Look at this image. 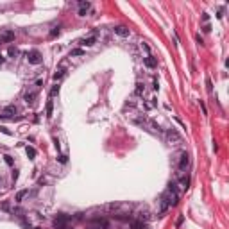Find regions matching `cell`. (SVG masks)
Wrapping results in <instances>:
<instances>
[{
	"instance_id": "obj_14",
	"label": "cell",
	"mask_w": 229,
	"mask_h": 229,
	"mask_svg": "<svg viewBox=\"0 0 229 229\" xmlns=\"http://www.w3.org/2000/svg\"><path fill=\"white\" fill-rule=\"evenodd\" d=\"M147 226L143 224V222H140V220H132L131 222V229H145Z\"/></svg>"
},
{
	"instance_id": "obj_34",
	"label": "cell",
	"mask_w": 229,
	"mask_h": 229,
	"mask_svg": "<svg viewBox=\"0 0 229 229\" xmlns=\"http://www.w3.org/2000/svg\"><path fill=\"white\" fill-rule=\"evenodd\" d=\"M34 229H39V227H34Z\"/></svg>"
},
{
	"instance_id": "obj_22",
	"label": "cell",
	"mask_w": 229,
	"mask_h": 229,
	"mask_svg": "<svg viewBox=\"0 0 229 229\" xmlns=\"http://www.w3.org/2000/svg\"><path fill=\"white\" fill-rule=\"evenodd\" d=\"M57 93H59V86H54V88L50 90V99H52V97H56Z\"/></svg>"
},
{
	"instance_id": "obj_3",
	"label": "cell",
	"mask_w": 229,
	"mask_h": 229,
	"mask_svg": "<svg viewBox=\"0 0 229 229\" xmlns=\"http://www.w3.org/2000/svg\"><path fill=\"white\" fill-rule=\"evenodd\" d=\"M68 220H70V217H66V215H57V217H56V220H54V226H56V229L66 227Z\"/></svg>"
},
{
	"instance_id": "obj_28",
	"label": "cell",
	"mask_w": 229,
	"mask_h": 229,
	"mask_svg": "<svg viewBox=\"0 0 229 229\" xmlns=\"http://www.w3.org/2000/svg\"><path fill=\"white\" fill-rule=\"evenodd\" d=\"M0 131H2L4 134H11V131L7 129V127H0Z\"/></svg>"
},
{
	"instance_id": "obj_11",
	"label": "cell",
	"mask_w": 229,
	"mask_h": 229,
	"mask_svg": "<svg viewBox=\"0 0 229 229\" xmlns=\"http://www.w3.org/2000/svg\"><path fill=\"white\" fill-rule=\"evenodd\" d=\"M114 34H118V36H122V38H127V36H129V29H125V27H122V25H120V27H114Z\"/></svg>"
},
{
	"instance_id": "obj_12",
	"label": "cell",
	"mask_w": 229,
	"mask_h": 229,
	"mask_svg": "<svg viewBox=\"0 0 229 229\" xmlns=\"http://www.w3.org/2000/svg\"><path fill=\"white\" fill-rule=\"evenodd\" d=\"M118 208H120V202H111V204H106V206H104V210H106V211L114 213V211L118 210Z\"/></svg>"
},
{
	"instance_id": "obj_10",
	"label": "cell",
	"mask_w": 229,
	"mask_h": 229,
	"mask_svg": "<svg viewBox=\"0 0 229 229\" xmlns=\"http://www.w3.org/2000/svg\"><path fill=\"white\" fill-rule=\"evenodd\" d=\"M90 7H91L90 2H79V16H86V13H88Z\"/></svg>"
},
{
	"instance_id": "obj_32",
	"label": "cell",
	"mask_w": 229,
	"mask_h": 229,
	"mask_svg": "<svg viewBox=\"0 0 229 229\" xmlns=\"http://www.w3.org/2000/svg\"><path fill=\"white\" fill-rule=\"evenodd\" d=\"M2 63H4V57H2V56H0V65H2Z\"/></svg>"
},
{
	"instance_id": "obj_2",
	"label": "cell",
	"mask_w": 229,
	"mask_h": 229,
	"mask_svg": "<svg viewBox=\"0 0 229 229\" xmlns=\"http://www.w3.org/2000/svg\"><path fill=\"white\" fill-rule=\"evenodd\" d=\"M27 59H29L31 65H39V63L43 61V59H41V54H39L38 50H31L29 54H27Z\"/></svg>"
},
{
	"instance_id": "obj_31",
	"label": "cell",
	"mask_w": 229,
	"mask_h": 229,
	"mask_svg": "<svg viewBox=\"0 0 229 229\" xmlns=\"http://www.w3.org/2000/svg\"><path fill=\"white\" fill-rule=\"evenodd\" d=\"M200 107H202V111H204V114L208 113V109H206V106H204V102H200Z\"/></svg>"
},
{
	"instance_id": "obj_9",
	"label": "cell",
	"mask_w": 229,
	"mask_h": 229,
	"mask_svg": "<svg viewBox=\"0 0 229 229\" xmlns=\"http://www.w3.org/2000/svg\"><path fill=\"white\" fill-rule=\"evenodd\" d=\"M143 65L147 66V68H150V70H154L158 66V61H156V57H152V56H149V57H145L143 59Z\"/></svg>"
},
{
	"instance_id": "obj_25",
	"label": "cell",
	"mask_w": 229,
	"mask_h": 229,
	"mask_svg": "<svg viewBox=\"0 0 229 229\" xmlns=\"http://www.w3.org/2000/svg\"><path fill=\"white\" fill-rule=\"evenodd\" d=\"M57 34H59V27H54V29L50 31V36L54 38V36H57Z\"/></svg>"
},
{
	"instance_id": "obj_17",
	"label": "cell",
	"mask_w": 229,
	"mask_h": 229,
	"mask_svg": "<svg viewBox=\"0 0 229 229\" xmlns=\"http://www.w3.org/2000/svg\"><path fill=\"white\" fill-rule=\"evenodd\" d=\"M63 77H65V70L63 68H57L56 73H54V81H61Z\"/></svg>"
},
{
	"instance_id": "obj_6",
	"label": "cell",
	"mask_w": 229,
	"mask_h": 229,
	"mask_svg": "<svg viewBox=\"0 0 229 229\" xmlns=\"http://www.w3.org/2000/svg\"><path fill=\"white\" fill-rule=\"evenodd\" d=\"M95 41H97V32H93L91 36L81 39V45H83V47H91V45H95Z\"/></svg>"
},
{
	"instance_id": "obj_5",
	"label": "cell",
	"mask_w": 229,
	"mask_h": 229,
	"mask_svg": "<svg viewBox=\"0 0 229 229\" xmlns=\"http://www.w3.org/2000/svg\"><path fill=\"white\" fill-rule=\"evenodd\" d=\"M188 165H190V156H188V152H183L179 159V170H186Z\"/></svg>"
},
{
	"instance_id": "obj_20",
	"label": "cell",
	"mask_w": 229,
	"mask_h": 229,
	"mask_svg": "<svg viewBox=\"0 0 229 229\" xmlns=\"http://www.w3.org/2000/svg\"><path fill=\"white\" fill-rule=\"evenodd\" d=\"M181 186H183V190H188V186H190V177H183V179H181Z\"/></svg>"
},
{
	"instance_id": "obj_30",
	"label": "cell",
	"mask_w": 229,
	"mask_h": 229,
	"mask_svg": "<svg viewBox=\"0 0 229 229\" xmlns=\"http://www.w3.org/2000/svg\"><path fill=\"white\" fill-rule=\"evenodd\" d=\"M59 161H61V163H66V156H59Z\"/></svg>"
},
{
	"instance_id": "obj_33",
	"label": "cell",
	"mask_w": 229,
	"mask_h": 229,
	"mask_svg": "<svg viewBox=\"0 0 229 229\" xmlns=\"http://www.w3.org/2000/svg\"><path fill=\"white\" fill-rule=\"evenodd\" d=\"M61 229H70V227H68V226H66V227H61Z\"/></svg>"
},
{
	"instance_id": "obj_23",
	"label": "cell",
	"mask_w": 229,
	"mask_h": 229,
	"mask_svg": "<svg viewBox=\"0 0 229 229\" xmlns=\"http://www.w3.org/2000/svg\"><path fill=\"white\" fill-rule=\"evenodd\" d=\"M206 86H208V91H213V84H211V79H206Z\"/></svg>"
},
{
	"instance_id": "obj_15",
	"label": "cell",
	"mask_w": 229,
	"mask_h": 229,
	"mask_svg": "<svg viewBox=\"0 0 229 229\" xmlns=\"http://www.w3.org/2000/svg\"><path fill=\"white\" fill-rule=\"evenodd\" d=\"M149 218H150V217H149V211H147V210L138 213V220H140V222H147Z\"/></svg>"
},
{
	"instance_id": "obj_8",
	"label": "cell",
	"mask_w": 229,
	"mask_h": 229,
	"mask_svg": "<svg viewBox=\"0 0 229 229\" xmlns=\"http://www.w3.org/2000/svg\"><path fill=\"white\" fill-rule=\"evenodd\" d=\"M23 100L29 106H32V104H34V100H36V91H25L23 93Z\"/></svg>"
},
{
	"instance_id": "obj_29",
	"label": "cell",
	"mask_w": 229,
	"mask_h": 229,
	"mask_svg": "<svg viewBox=\"0 0 229 229\" xmlns=\"http://www.w3.org/2000/svg\"><path fill=\"white\" fill-rule=\"evenodd\" d=\"M183 220H184V217H183V215H181V217L177 218V222H176V226H181V224H183Z\"/></svg>"
},
{
	"instance_id": "obj_19",
	"label": "cell",
	"mask_w": 229,
	"mask_h": 229,
	"mask_svg": "<svg viewBox=\"0 0 229 229\" xmlns=\"http://www.w3.org/2000/svg\"><path fill=\"white\" fill-rule=\"evenodd\" d=\"M27 193H29V190H22V192H18V193H16V202H20V200H23V197H25Z\"/></svg>"
},
{
	"instance_id": "obj_1",
	"label": "cell",
	"mask_w": 229,
	"mask_h": 229,
	"mask_svg": "<svg viewBox=\"0 0 229 229\" xmlns=\"http://www.w3.org/2000/svg\"><path fill=\"white\" fill-rule=\"evenodd\" d=\"M166 140H168V143H172V145H181L183 143V138H181V134L176 129L166 131Z\"/></svg>"
},
{
	"instance_id": "obj_18",
	"label": "cell",
	"mask_w": 229,
	"mask_h": 229,
	"mask_svg": "<svg viewBox=\"0 0 229 229\" xmlns=\"http://www.w3.org/2000/svg\"><path fill=\"white\" fill-rule=\"evenodd\" d=\"M134 93H136L138 97H141V95L145 93V88H143V84H141V83H138V84H136V90H134Z\"/></svg>"
},
{
	"instance_id": "obj_24",
	"label": "cell",
	"mask_w": 229,
	"mask_h": 229,
	"mask_svg": "<svg viewBox=\"0 0 229 229\" xmlns=\"http://www.w3.org/2000/svg\"><path fill=\"white\" fill-rule=\"evenodd\" d=\"M4 159H5V163H7L9 166H13V158H11V156H7V154H5V156H4Z\"/></svg>"
},
{
	"instance_id": "obj_27",
	"label": "cell",
	"mask_w": 229,
	"mask_h": 229,
	"mask_svg": "<svg viewBox=\"0 0 229 229\" xmlns=\"http://www.w3.org/2000/svg\"><path fill=\"white\" fill-rule=\"evenodd\" d=\"M202 31H204V32H210V31H211V25H210V23H204Z\"/></svg>"
},
{
	"instance_id": "obj_26",
	"label": "cell",
	"mask_w": 229,
	"mask_h": 229,
	"mask_svg": "<svg viewBox=\"0 0 229 229\" xmlns=\"http://www.w3.org/2000/svg\"><path fill=\"white\" fill-rule=\"evenodd\" d=\"M16 54H18V50L15 49V47H11V49H9V56H16Z\"/></svg>"
},
{
	"instance_id": "obj_21",
	"label": "cell",
	"mask_w": 229,
	"mask_h": 229,
	"mask_svg": "<svg viewBox=\"0 0 229 229\" xmlns=\"http://www.w3.org/2000/svg\"><path fill=\"white\" fill-rule=\"evenodd\" d=\"M72 56H84V50L83 49H73L72 52H70V57Z\"/></svg>"
},
{
	"instance_id": "obj_7",
	"label": "cell",
	"mask_w": 229,
	"mask_h": 229,
	"mask_svg": "<svg viewBox=\"0 0 229 229\" xmlns=\"http://www.w3.org/2000/svg\"><path fill=\"white\" fill-rule=\"evenodd\" d=\"M15 39V32L13 31H4L2 34H0V41H4V43H9Z\"/></svg>"
},
{
	"instance_id": "obj_4",
	"label": "cell",
	"mask_w": 229,
	"mask_h": 229,
	"mask_svg": "<svg viewBox=\"0 0 229 229\" xmlns=\"http://www.w3.org/2000/svg\"><path fill=\"white\" fill-rule=\"evenodd\" d=\"M16 111H18V109H16V106H5L0 116H2V118H11L13 114H16Z\"/></svg>"
},
{
	"instance_id": "obj_16",
	"label": "cell",
	"mask_w": 229,
	"mask_h": 229,
	"mask_svg": "<svg viewBox=\"0 0 229 229\" xmlns=\"http://www.w3.org/2000/svg\"><path fill=\"white\" fill-rule=\"evenodd\" d=\"M25 152H27V156H29V159H34V158H36V149H34V147H29V145H27Z\"/></svg>"
},
{
	"instance_id": "obj_13",
	"label": "cell",
	"mask_w": 229,
	"mask_h": 229,
	"mask_svg": "<svg viewBox=\"0 0 229 229\" xmlns=\"http://www.w3.org/2000/svg\"><path fill=\"white\" fill-rule=\"evenodd\" d=\"M47 118H52V111H54V102H52V99L47 102Z\"/></svg>"
}]
</instances>
